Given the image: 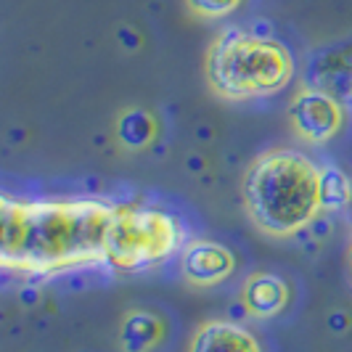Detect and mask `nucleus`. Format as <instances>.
I'll return each mask as SVG.
<instances>
[{
    "label": "nucleus",
    "mask_w": 352,
    "mask_h": 352,
    "mask_svg": "<svg viewBox=\"0 0 352 352\" xmlns=\"http://www.w3.org/2000/svg\"><path fill=\"white\" fill-rule=\"evenodd\" d=\"M305 230L313 236V241H318V244H323L331 233H334V223H331V217H329V212H318L316 217L305 226Z\"/></svg>",
    "instance_id": "obj_14"
},
{
    "label": "nucleus",
    "mask_w": 352,
    "mask_h": 352,
    "mask_svg": "<svg viewBox=\"0 0 352 352\" xmlns=\"http://www.w3.org/2000/svg\"><path fill=\"white\" fill-rule=\"evenodd\" d=\"M186 173L188 175H204L207 170H210V159L204 157V154H199V151H194V154H188L186 157Z\"/></svg>",
    "instance_id": "obj_17"
},
{
    "label": "nucleus",
    "mask_w": 352,
    "mask_h": 352,
    "mask_svg": "<svg viewBox=\"0 0 352 352\" xmlns=\"http://www.w3.org/2000/svg\"><path fill=\"white\" fill-rule=\"evenodd\" d=\"M117 40L124 51H138L141 48V35L133 30V27H120L117 30Z\"/></svg>",
    "instance_id": "obj_18"
},
{
    "label": "nucleus",
    "mask_w": 352,
    "mask_h": 352,
    "mask_svg": "<svg viewBox=\"0 0 352 352\" xmlns=\"http://www.w3.org/2000/svg\"><path fill=\"white\" fill-rule=\"evenodd\" d=\"M241 300L247 305L249 318L267 320V318L281 316L283 310H286V305L292 300V289H289V283L283 281L278 273L257 270L244 283Z\"/></svg>",
    "instance_id": "obj_7"
},
{
    "label": "nucleus",
    "mask_w": 352,
    "mask_h": 352,
    "mask_svg": "<svg viewBox=\"0 0 352 352\" xmlns=\"http://www.w3.org/2000/svg\"><path fill=\"white\" fill-rule=\"evenodd\" d=\"M186 247V228L175 214L157 207L117 204L106 230V260L124 273L164 263Z\"/></svg>",
    "instance_id": "obj_4"
},
{
    "label": "nucleus",
    "mask_w": 352,
    "mask_h": 352,
    "mask_svg": "<svg viewBox=\"0 0 352 352\" xmlns=\"http://www.w3.org/2000/svg\"><path fill=\"white\" fill-rule=\"evenodd\" d=\"M326 329L334 336H344L352 329V316L344 307H334L326 313Z\"/></svg>",
    "instance_id": "obj_15"
},
{
    "label": "nucleus",
    "mask_w": 352,
    "mask_h": 352,
    "mask_svg": "<svg viewBox=\"0 0 352 352\" xmlns=\"http://www.w3.org/2000/svg\"><path fill=\"white\" fill-rule=\"evenodd\" d=\"M294 133L307 143L331 141L344 124V109L329 90L302 88L289 104Z\"/></svg>",
    "instance_id": "obj_5"
},
{
    "label": "nucleus",
    "mask_w": 352,
    "mask_h": 352,
    "mask_svg": "<svg viewBox=\"0 0 352 352\" xmlns=\"http://www.w3.org/2000/svg\"><path fill=\"white\" fill-rule=\"evenodd\" d=\"M230 318L228 320H233V323H244V320H249V310H247V305H244V300L239 297L236 302H230Z\"/></svg>",
    "instance_id": "obj_19"
},
{
    "label": "nucleus",
    "mask_w": 352,
    "mask_h": 352,
    "mask_svg": "<svg viewBox=\"0 0 352 352\" xmlns=\"http://www.w3.org/2000/svg\"><path fill=\"white\" fill-rule=\"evenodd\" d=\"M167 334L164 320L151 310H130L120 326V352H151Z\"/></svg>",
    "instance_id": "obj_10"
},
{
    "label": "nucleus",
    "mask_w": 352,
    "mask_h": 352,
    "mask_svg": "<svg viewBox=\"0 0 352 352\" xmlns=\"http://www.w3.org/2000/svg\"><path fill=\"white\" fill-rule=\"evenodd\" d=\"M27 228V201L0 194V270H16Z\"/></svg>",
    "instance_id": "obj_9"
},
{
    "label": "nucleus",
    "mask_w": 352,
    "mask_h": 352,
    "mask_svg": "<svg viewBox=\"0 0 352 352\" xmlns=\"http://www.w3.org/2000/svg\"><path fill=\"white\" fill-rule=\"evenodd\" d=\"M194 138L196 141H201V143H207L214 138V127H212L210 122H201V124H196V130H194Z\"/></svg>",
    "instance_id": "obj_20"
},
{
    "label": "nucleus",
    "mask_w": 352,
    "mask_h": 352,
    "mask_svg": "<svg viewBox=\"0 0 352 352\" xmlns=\"http://www.w3.org/2000/svg\"><path fill=\"white\" fill-rule=\"evenodd\" d=\"M24 138H27V133H24V130H21V127H14V130H11V143H24Z\"/></svg>",
    "instance_id": "obj_21"
},
{
    "label": "nucleus",
    "mask_w": 352,
    "mask_h": 352,
    "mask_svg": "<svg viewBox=\"0 0 352 352\" xmlns=\"http://www.w3.org/2000/svg\"><path fill=\"white\" fill-rule=\"evenodd\" d=\"M294 61L276 37H257L249 30H226L207 53V82L226 101L265 98L289 85Z\"/></svg>",
    "instance_id": "obj_3"
},
{
    "label": "nucleus",
    "mask_w": 352,
    "mask_h": 352,
    "mask_svg": "<svg viewBox=\"0 0 352 352\" xmlns=\"http://www.w3.org/2000/svg\"><path fill=\"white\" fill-rule=\"evenodd\" d=\"M114 135L124 151H146L159 138V120L143 106H127L117 114Z\"/></svg>",
    "instance_id": "obj_11"
},
{
    "label": "nucleus",
    "mask_w": 352,
    "mask_h": 352,
    "mask_svg": "<svg viewBox=\"0 0 352 352\" xmlns=\"http://www.w3.org/2000/svg\"><path fill=\"white\" fill-rule=\"evenodd\" d=\"M318 167L292 148L265 151L249 164L241 194L254 228L273 239H292L318 212Z\"/></svg>",
    "instance_id": "obj_2"
},
{
    "label": "nucleus",
    "mask_w": 352,
    "mask_h": 352,
    "mask_svg": "<svg viewBox=\"0 0 352 352\" xmlns=\"http://www.w3.org/2000/svg\"><path fill=\"white\" fill-rule=\"evenodd\" d=\"M3 320H6V310H3V307H0V323H3Z\"/></svg>",
    "instance_id": "obj_22"
},
{
    "label": "nucleus",
    "mask_w": 352,
    "mask_h": 352,
    "mask_svg": "<svg viewBox=\"0 0 352 352\" xmlns=\"http://www.w3.org/2000/svg\"><path fill=\"white\" fill-rule=\"evenodd\" d=\"M114 210L117 204L96 196L27 201V228L16 270L51 278L74 267L109 265L106 230Z\"/></svg>",
    "instance_id": "obj_1"
},
{
    "label": "nucleus",
    "mask_w": 352,
    "mask_h": 352,
    "mask_svg": "<svg viewBox=\"0 0 352 352\" xmlns=\"http://www.w3.org/2000/svg\"><path fill=\"white\" fill-rule=\"evenodd\" d=\"M241 0H188V8L204 19H220L233 14Z\"/></svg>",
    "instance_id": "obj_13"
},
{
    "label": "nucleus",
    "mask_w": 352,
    "mask_h": 352,
    "mask_svg": "<svg viewBox=\"0 0 352 352\" xmlns=\"http://www.w3.org/2000/svg\"><path fill=\"white\" fill-rule=\"evenodd\" d=\"M350 267H352V252H350Z\"/></svg>",
    "instance_id": "obj_23"
},
{
    "label": "nucleus",
    "mask_w": 352,
    "mask_h": 352,
    "mask_svg": "<svg viewBox=\"0 0 352 352\" xmlns=\"http://www.w3.org/2000/svg\"><path fill=\"white\" fill-rule=\"evenodd\" d=\"M188 352H263L257 336L244 323L207 320L194 331Z\"/></svg>",
    "instance_id": "obj_8"
},
{
    "label": "nucleus",
    "mask_w": 352,
    "mask_h": 352,
    "mask_svg": "<svg viewBox=\"0 0 352 352\" xmlns=\"http://www.w3.org/2000/svg\"><path fill=\"white\" fill-rule=\"evenodd\" d=\"M352 199V183L339 167L326 164L318 170V204L320 212H339Z\"/></svg>",
    "instance_id": "obj_12"
},
{
    "label": "nucleus",
    "mask_w": 352,
    "mask_h": 352,
    "mask_svg": "<svg viewBox=\"0 0 352 352\" xmlns=\"http://www.w3.org/2000/svg\"><path fill=\"white\" fill-rule=\"evenodd\" d=\"M40 302H43V289L40 286H21L19 289V305L24 310H35Z\"/></svg>",
    "instance_id": "obj_16"
},
{
    "label": "nucleus",
    "mask_w": 352,
    "mask_h": 352,
    "mask_svg": "<svg viewBox=\"0 0 352 352\" xmlns=\"http://www.w3.org/2000/svg\"><path fill=\"white\" fill-rule=\"evenodd\" d=\"M180 267H183V278L191 286L210 289V286H220L233 276L236 254L220 241L196 239V241H186L180 254Z\"/></svg>",
    "instance_id": "obj_6"
}]
</instances>
